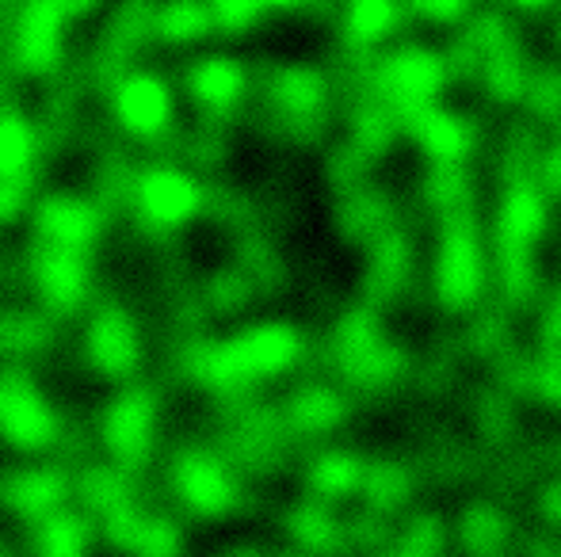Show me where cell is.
I'll list each match as a JSON object with an SVG mask.
<instances>
[{
    "mask_svg": "<svg viewBox=\"0 0 561 557\" xmlns=\"http://www.w3.org/2000/svg\"><path fill=\"white\" fill-rule=\"evenodd\" d=\"M61 431H66V417L35 382L31 367H0V443L23 454H43L61 443Z\"/></svg>",
    "mask_w": 561,
    "mask_h": 557,
    "instance_id": "obj_3",
    "label": "cell"
},
{
    "mask_svg": "<svg viewBox=\"0 0 561 557\" xmlns=\"http://www.w3.org/2000/svg\"><path fill=\"white\" fill-rule=\"evenodd\" d=\"M81 356L92 374L107 382H134L146 367V328L123 290L104 287L92 294L89 310L81 313Z\"/></svg>",
    "mask_w": 561,
    "mask_h": 557,
    "instance_id": "obj_1",
    "label": "cell"
},
{
    "mask_svg": "<svg viewBox=\"0 0 561 557\" xmlns=\"http://www.w3.org/2000/svg\"><path fill=\"white\" fill-rule=\"evenodd\" d=\"M184 92L195 100L203 115H222L244 96V69L233 58L203 54L184 69Z\"/></svg>",
    "mask_w": 561,
    "mask_h": 557,
    "instance_id": "obj_10",
    "label": "cell"
},
{
    "mask_svg": "<svg viewBox=\"0 0 561 557\" xmlns=\"http://www.w3.org/2000/svg\"><path fill=\"white\" fill-rule=\"evenodd\" d=\"M107 112L118 135L134 141H157L172 135V123H176V92L172 81L157 69L134 66L130 73H123L107 89Z\"/></svg>",
    "mask_w": 561,
    "mask_h": 557,
    "instance_id": "obj_6",
    "label": "cell"
},
{
    "mask_svg": "<svg viewBox=\"0 0 561 557\" xmlns=\"http://www.w3.org/2000/svg\"><path fill=\"white\" fill-rule=\"evenodd\" d=\"M96 523L81 512H54L35 523V557H89Z\"/></svg>",
    "mask_w": 561,
    "mask_h": 557,
    "instance_id": "obj_13",
    "label": "cell"
},
{
    "mask_svg": "<svg viewBox=\"0 0 561 557\" xmlns=\"http://www.w3.org/2000/svg\"><path fill=\"white\" fill-rule=\"evenodd\" d=\"M107 462L130 477H146L161 451V394L149 382H123L92 423Z\"/></svg>",
    "mask_w": 561,
    "mask_h": 557,
    "instance_id": "obj_2",
    "label": "cell"
},
{
    "mask_svg": "<svg viewBox=\"0 0 561 557\" xmlns=\"http://www.w3.org/2000/svg\"><path fill=\"white\" fill-rule=\"evenodd\" d=\"M23 260H27V290L35 294L38 310L50 313L54 321H77L89 310L96 294V271L89 253H69L31 237Z\"/></svg>",
    "mask_w": 561,
    "mask_h": 557,
    "instance_id": "obj_4",
    "label": "cell"
},
{
    "mask_svg": "<svg viewBox=\"0 0 561 557\" xmlns=\"http://www.w3.org/2000/svg\"><path fill=\"white\" fill-rule=\"evenodd\" d=\"M31 237L69 253H96L107 230V214L92 195L77 192H35L31 199Z\"/></svg>",
    "mask_w": 561,
    "mask_h": 557,
    "instance_id": "obj_8",
    "label": "cell"
},
{
    "mask_svg": "<svg viewBox=\"0 0 561 557\" xmlns=\"http://www.w3.org/2000/svg\"><path fill=\"white\" fill-rule=\"evenodd\" d=\"M215 27V12L210 0H164L153 8V43L161 46H192L199 38H207V31Z\"/></svg>",
    "mask_w": 561,
    "mask_h": 557,
    "instance_id": "obj_12",
    "label": "cell"
},
{
    "mask_svg": "<svg viewBox=\"0 0 561 557\" xmlns=\"http://www.w3.org/2000/svg\"><path fill=\"white\" fill-rule=\"evenodd\" d=\"M0 54H4V23H0Z\"/></svg>",
    "mask_w": 561,
    "mask_h": 557,
    "instance_id": "obj_14",
    "label": "cell"
},
{
    "mask_svg": "<svg viewBox=\"0 0 561 557\" xmlns=\"http://www.w3.org/2000/svg\"><path fill=\"white\" fill-rule=\"evenodd\" d=\"M73 492V477L54 462H23L0 469V508L23 523H38L61 512Z\"/></svg>",
    "mask_w": 561,
    "mask_h": 557,
    "instance_id": "obj_9",
    "label": "cell"
},
{
    "mask_svg": "<svg viewBox=\"0 0 561 557\" xmlns=\"http://www.w3.org/2000/svg\"><path fill=\"white\" fill-rule=\"evenodd\" d=\"M43 161L38 127L15 104H0V184L35 179V164Z\"/></svg>",
    "mask_w": 561,
    "mask_h": 557,
    "instance_id": "obj_11",
    "label": "cell"
},
{
    "mask_svg": "<svg viewBox=\"0 0 561 557\" xmlns=\"http://www.w3.org/2000/svg\"><path fill=\"white\" fill-rule=\"evenodd\" d=\"M164 481L192 515L215 520L237 504V485L226 462L199 443H180L164 454Z\"/></svg>",
    "mask_w": 561,
    "mask_h": 557,
    "instance_id": "obj_7",
    "label": "cell"
},
{
    "mask_svg": "<svg viewBox=\"0 0 561 557\" xmlns=\"http://www.w3.org/2000/svg\"><path fill=\"white\" fill-rule=\"evenodd\" d=\"M130 210L138 214L149 237H169L203 210V187L192 172H184L180 164H172V156H164V161L134 172Z\"/></svg>",
    "mask_w": 561,
    "mask_h": 557,
    "instance_id": "obj_5",
    "label": "cell"
}]
</instances>
